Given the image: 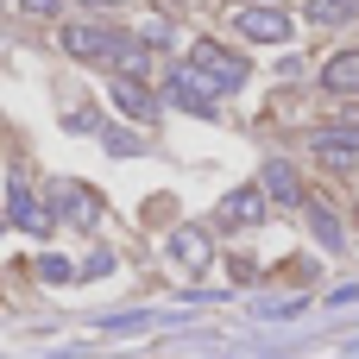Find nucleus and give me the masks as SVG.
<instances>
[{"label":"nucleus","instance_id":"nucleus-14","mask_svg":"<svg viewBox=\"0 0 359 359\" xmlns=\"http://www.w3.org/2000/svg\"><path fill=\"white\" fill-rule=\"evenodd\" d=\"M95 133H101V145H107L114 158H139V151H145V139L126 133V126H95Z\"/></svg>","mask_w":359,"mask_h":359},{"label":"nucleus","instance_id":"nucleus-13","mask_svg":"<svg viewBox=\"0 0 359 359\" xmlns=\"http://www.w3.org/2000/svg\"><path fill=\"white\" fill-rule=\"evenodd\" d=\"M322 88H328V95H359V50L328 57V69H322Z\"/></svg>","mask_w":359,"mask_h":359},{"label":"nucleus","instance_id":"nucleus-12","mask_svg":"<svg viewBox=\"0 0 359 359\" xmlns=\"http://www.w3.org/2000/svg\"><path fill=\"white\" fill-rule=\"evenodd\" d=\"M170 259H177V265H189V271H202V265L215 259V246H208V233H202V227H177Z\"/></svg>","mask_w":359,"mask_h":359},{"label":"nucleus","instance_id":"nucleus-18","mask_svg":"<svg viewBox=\"0 0 359 359\" xmlns=\"http://www.w3.org/2000/svg\"><path fill=\"white\" fill-rule=\"evenodd\" d=\"M139 38H145V44H170V25H164V19H151V25L139 32Z\"/></svg>","mask_w":359,"mask_h":359},{"label":"nucleus","instance_id":"nucleus-2","mask_svg":"<svg viewBox=\"0 0 359 359\" xmlns=\"http://www.w3.org/2000/svg\"><path fill=\"white\" fill-rule=\"evenodd\" d=\"M164 101H170V107H183V114H202V120H215V114H221V88H215L196 63H177V69L164 76Z\"/></svg>","mask_w":359,"mask_h":359},{"label":"nucleus","instance_id":"nucleus-4","mask_svg":"<svg viewBox=\"0 0 359 359\" xmlns=\"http://www.w3.org/2000/svg\"><path fill=\"white\" fill-rule=\"evenodd\" d=\"M233 25H240V38H252V44H290V38H297V19H290L284 6H240Z\"/></svg>","mask_w":359,"mask_h":359},{"label":"nucleus","instance_id":"nucleus-7","mask_svg":"<svg viewBox=\"0 0 359 359\" xmlns=\"http://www.w3.org/2000/svg\"><path fill=\"white\" fill-rule=\"evenodd\" d=\"M309 151H316L328 170H353L359 164V126H328V133H316Z\"/></svg>","mask_w":359,"mask_h":359},{"label":"nucleus","instance_id":"nucleus-15","mask_svg":"<svg viewBox=\"0 0 359 359\" xmlns=\"http://www.w3.org/2000/svg\"><path fill=\"white\" fill-rule=\"evenodd\" d=\"M309 19H316V25H341V19H359V0H309Z\"/></svg>","mask_w":359,"mask_h":359},{"label":"nucleus","instance_id":"nucleus-19","mask_svg":"<svg viewBox=\"0 0 359 359\" xmlns=\"http://www.w3.org/2000/svg\"><path fill=\"white\" fill-rule=\"evenodd\" d=\"M347 303H359V284H341V290L328 297V309H347Z\"/></svg>","mask_w":359,"mask_h":359},{"label":"nucleus","instance_id":"nucleus-11","mask_svg":"<svg viewBox=\"0 0 359 359\" xmlns=\"http://www.w3.org/2000/svg\"><path fill=\"white\" fill-rule=\"evenodd\" d=\"M259 215H265V189H259V183L233 189V196L215 208V221H221V227H246V221H259Z\"/></svg>","mask_w":359,"mask_h":359},{"label":"nucleus","instance_id":"nucleus-1","mask_svg":"<svg viewBox=\"0 0 359 359\" xmlns=\"http://www.w3.org/2000/svg\"><path fill=\"white\" fill-rule=\"evenodd\" d=\"M63 50L76 63H107V69H126V76L145 69V38H126L114 25H63Z\"/></svg>","mask_w":359,"mask_h":359},{"label":"nucleus","instance_id":"nucleus-6","mask_svg":"<svg viewBox=\"0 0 359 359\" xmlns=\"http://www.w3.org/2000/svg\"><path fill=\"white\" fill-rule=\"evenodd\" d=\"M107 101H114L126 120H145V126H151V120H158V101H164V95H151L139 76H126V69H120V76L107 82Z\"/></svg>","mask_w":359,"mask_h":359},{"label":"nucleus","instance_id":"nucleus-17","mask_svg":"<svg viewBox=\"0 0 359 359\" xmlns=\"http://www.w3.org/2000/svg\"><path fill=\"white\" fill-rule=\"evenodd\" d=\"M107 271H114V252H88L82 259V278H107Z\"/></svg>","mask_w":359,"mask_h":359},{"label":"nucleus","instance_id":"nucleus-20","mask_svg":"<svg viewBox=\"0 0 359 359\" xmlns=\"http://www.w3.org/2000/svg\"><path fill=\"white\" fill-rule=\"evenodd\" d=\"M19 6H25V13H38V19H44V13H57V6H63V0H19Z\"/></svg>","mask_w":359,"mask_h":359},{"label":"nucleus","instance_id":"nucleus-9","mask_svg":"<svg viewBox=\"0 0 359 359\" xmlns=\"http://www.w3.org/2000/svg\"><path fill=\"white\" fill-rule=\"evenodd\" d=\"M50 196H57V215H63L69 227H95V221H101V196H95V189H82V183H57Z\"/></svg>","mask_w":359,"mask_h":359},{"label":"nucleus","instance_id":"nucleus-10","mask_svg":"<svg viewBox=\"0 0 359 359\" xmlns=\"http://www.w3.org/2000/svg\"><path fill=\"white\" fill-rule=\"evenodd\" d=\"M303 221L316 227V240H322V252H347V227H341V215L322 202V196H303Z\"/></svg>","mask_w":359,"mask_h":359},{"label":"nucleus","instance_id":"nucleus-16","mask_svg":"<svg viewBox=\"0 0 359 359\" xmlns=\"http://www.w3.org/2000/svg\"><path fill=\"white\" fill-rule=\"evenodd\" d=\"M38 278H44V284H69L76 265H69V259H38Z\"/></svg>","mask_w":359,"mask_h":359},{"label":"nucleus","instance_id":"nucleus-5","mask_svg":"<svg viewBox=\"0 0 359 359\" xmlns=\"http://www.w3.org/2000/svg\"><path fill=\"white\" fill-rule=\"evenodd\" d=\"M6 221H13V227H25V233H38V240H50V227H57V208H44V202H38V189H25V183H6Z\"/></svg>","mask_w":359,"mask_h":359},{"label":"nucleus","instance_id":"nucleus-21","mask_svg":"<svg viewBox=\"0 0 359 359\" xmlns=\"http://www.w3.org/2000/svg\"><path fill=\"white\" fill-rule=\"evenodd\" d=\"M82 6H114V0H82Z\"/></svg>","mask_w":359,"mask_h":359},{"label":"nucleus","instance_id":"nucleus-3","mask_svg":"<svg viewBox=\"0 0 359 359\" xmlns=\"http://www.w3.org/2000/svg\"><path fill=\"white\" fill-rule=\"evenodd\" d=\"M189 63L221 88V95H233V88H246V76H252V63L240 57V50H227V44H215V38H196L189 44Z\"/></svg>","mask_w":359,"mask_h":359},{"label":"nucleus","instance_id":"nucleus-8","mask_svg":"<svg viewBox=\"0 0 359 359\" xmlns=\"http://www.w3.org/2000/svg\"><path fill=\"white\" fill-rule=\"evenodd\" d=\"M259 189H265V202L303 208V177H297V164H290V158H271V164L259 170Z\"/></svg>","mask_w":359,"mask_h":359}]
</instances>
